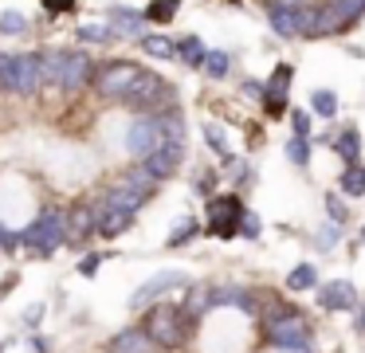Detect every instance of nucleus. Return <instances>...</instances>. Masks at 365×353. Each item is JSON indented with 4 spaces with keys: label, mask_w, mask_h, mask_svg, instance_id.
Instances as JSON below:
<instances>
[{
    "label": "nucleus",
    "mask_w": 365,
    "mask_h": 353,
    "mask_svg": "<svg viewBox=\"0 0 365 353\" xmlns=\"http://www.w3.org/2000/svg\"><path fill=\"white\" fill-rule=\"evenodd\" d=\"M134 224V212H118V208H106V216L98 220V235H106V240H114V235H122L126 227Z\"/></svg>",
    "instance_id": "412c9836"
},
{
    "label": "nucleus",
    "mask_w": 365,
    "mask_h": 353,
    "mask_svg": "<svg viewBox=\"0 0 365 353\" xmlns=\"http://www.w3.org/2000/svg\"><path fill=\"white\" fill-rule=\"evenodd\" d=\"M240 232L255 240V235H259V216H255V212H244V220H240Z\"/></svg>",
    "instance_id": "4c0bfd02"
},
{
    "label": "nucleus",
    "mask_w": 365,
    "mask_h": 353,
    "mask_svg": "<svg viewBox=\"0 0 365 353\" xmlns=\"http://www.w3.org/2000/svg\"><path fill=\"white\" fill-rule=\"evenodd\" d=\"M24 28H28L24 12H4L0 16V36H20Z\"/></svg>",
    "instance_id": "2f4dec72"
},
{
    "label": "nucleus",
    "mask_w": 365,
    "mask_h": 353,
    "mask_svg": "<svg viewBox=\"0 0 365 353\" xmlns=\"http://www.w3.org/2000/svg\"><path fill=\"white\" fill-rule=\"evenodd\" d=\"M326 212H330V220H334V224H346V220H349V212H346V204H341L338 200V196H326Z\"/></svg>",
    "instance_id": "f704fd0d"
},
{
    "label": "nucleus",
    "mask_w": 365,
    "mask_h": 353,
    "mask_svg": "<svg viewBox=\"0 0 365 353\" xmlns=\"http://www.w3.org/2000/svg\"><path fill=\"white\" fill-rule=\"evenodd\" d=\"M79 39L83 44H110V39H118V31H114V24H79Z\"/></svg>",
    "instance_id": "393cba45"
},
{
    "label": "nucleus",
    "mask_w": 365,
    "mask_h": 353,
    "mask_svg": "<svg viewBox=\"0 0 365 353\" xmlns=\"http://www.w3.org/2000/svg\"><path fill=\"white\" fill-rule=\"evenodd\" d=\"M142 51L153 55V59H177V44L169 36H142Z\"/></svg>",
    "instance_id": "5701e85b"
},
{
    "label": "nucleus",
    "mask_w": 365,
    "mask_h": 353,
    "mask_svg": "<svg viewBox=\"0 0 365 353\" xmlns=\"http://www.w3.org/2000/svg\"><path fill=\"white\" fill-rule=\"evenodd\" d=\"M310 106H314L322 118H334V114H338V98H334L330 91H314V98H310Z\"/></svg>",
    "instance_id": "7c9ffc66"
},
{
    "label": "nucleus",
    "mask_w": 365,
    "mask_h": 353,
    "mask_svg": "<svg viewBox=\"0 0 365 353\" xmlns=\"http://www.w3.org/2000/svg\"><path fill=\"white\" fill-rule=\"evenodd\" d=\"M334 149H338L341 157H346L349 165L357 161V153H361V138H357V130H341L338 141H334Z\"/></svg>",
    "instance_id": "cd10ccee"
},
{
    "label": "nucleus",
    "mask_w": 365,
    "mask_h": 353,
    "mask_svg": "<svg viewBox=\"0 0 365 353\" xmlns=\"http://www.w3.org/2000/svg\"><path fill=\"white\" fill-rule=\"evenodd\" d=\"M244 204L240 196H212L208 200V232L220 235V240H232L240 235V220H244Z\"/></svg>",
    "instance_id": "6e6552de"
},
{
    "label": "nucleus",
    "mask_w": 365,
    "mask_h": 353,
    "mask_svg": "<svg viewBox=\"0 0 365 353\" xmlns=\"http://www.w3.org/2000/svg\"><path fill=\"white\" fill-rule=\"evenodd\" d=\"M165 141H169V133H165V126H161L158 114L138 118V122L126 130V149H130V157H134V161H145V157L158 153Z\"/></svg>",
    "instance_id": "39448f33"
},
{
    "label": "nucleus",
    "mask_w": 365,
    "mask_h": 353,
    "mask_svg": "<svg viewBox=\"0 0 365 353\" xmlns=\"http://www.w3.org/2000/svg\"><path fill=\"white\" fill-rule=\"evenodd\" d=\"M91 75H95V63H91V55L67 51V67H63V83H59V91L79 94L83 86H91Z\"/></svg>",
    "instance_id": "9d476101"
},
{
    "label": "nucleus",
    "mask_w": 365,
    "mask_h": 353,
    "mask_svg": "<svg viewBox=\"0 0 365 353\" xmlns=\"http://www.w3.org/2000/svg\"><path fill=\"white\" fill-rule=\"evenodd\" d=\"M322 306H326V310H354V306H357L354 282L338 279V282H330V287H322Z\"/></svg>",
    "instance_id": "4468645a"
},
{
    "label": "nucleus",
    "mask_w": 365,
    "mask_h": 353,
    "mask_svg": "<svg viewBox=\"0 0 365 353\" xmlns=\"http://www.w3.org/2000/svg\"><path fill=\"white\" fill-rule=\"evenodd\" d=\"M122 102L134 106V110H142V114H161V110L173 106V86H169L161 75H153V71H142L138 83L130 86V94Z\"/></svg>",
    "instance_id": "7ed1b4c3"
},
{
    "label": "nucleus",
    "mask_w": 365,
    "mask_h": 353,
    "mask_svg": "<svg viewBox=\"0 0 365 353\" xmlns=\"http://www.w3.org/2000/svg\"><path fill=\"white\" fill-rule=\"evenodd\" d=\"M302 8V4H299ZM299 8H279V4H267V24H271V31L275 36H283V39H294L299 36Z\"/></svg>",
    "instance_id": "2eb2a0df"
},
{
    "label": "nucleus",
    "mask_w": 365,
    "mask_h": 353,
    "mask_svg": "<svg viewBox=\"0 0 365 353\" xmlns=\"http://www.w3.org/2000/svg\"><path fill=\"white\" fill-rule=\"evenodd\" d=\"M291 126H294V138H310V114L294 110V114H291Z\"/></svg>",
    "instance_id": "e433bc0d"
},
{
    "label": "nucleus",
    "mask_w": 365,
    "mask_h": 353,
    "mask_svg": "<svg viewBox=\"0 0 365 353\" xmlns=\"http://www.w3.org/2000/svg\"><path fill=\"white\" fill-rule=\"evenodd\" d=\"M365 12V0H330V4L318 8V20H314V36H334V31H346L361 20Z\"/></svg>",
    "instance_id": "423d86ee"
},
{
    "label": "nucleus",
    "mask_w": 365,
    "mask_h": 353,
    "mask_svg": "<svg viewBox=\"0 0 365 353\" xmlns=\"http://www.w3.org/2000/svg\"><path fill=\"white\" fill-rule=\"evenodd\" d=\"M63 67H67V51H43L40 55L43 86H59V83H63Z\"/></svg>",
    "instance_id": "6ab92c4d"
},
{
    "label": "nucleus",
    "mask_w": 365,
    "mask_h": 353,
    "mask_svg": "<svg viewBox=\"0 0 365 353\" xmlns=\"http://www.w3.org/2000/svg\"><path fill=\"white\" fill-rule=\"evenodd\" d=\"M185 161V145H181V138H169L165 145L158 149V153H150L145 157V165H150V173L158 180H165V177H173L177 173V165Z\"/></svg>",
    "instance_id": "1a4fd4ad"
},
{
    "label": "nucleus",
    "mask_w": 365,
    "mask_h": 353,
    "mask_svg": "<svg viewBox=\"0 0 365 353\" xmlns=\"http://www.w3.org/2000/svg\"><path fill=\"white\" fill-rule=\"evenodd\" d=\"M287 287L291 290H314L318 287V271L310 263H299L291 275H287Z\"/></svg>",
    "instance_id": "bb28decb"
},
{
    "label": "nucleus",
    "mask_w": 365,
    "mask_h": 353,
    "mask_svg": "<svg viewBox=\"0 0 365 353\" xmlns=\"http://www.w3.org/2000/svg\"><path fill=\"white\" fill-rule=\"evenodd\" d=\"M177 51H181V59L189 63V67H205V59H208L205 44H200L197 36H185L181 44H177Z\"/></svg>",
    "instance_id": "a878e982"
},
{
    "label": "nucleus",
    "mask_w": 365,
    "mask_h": 353,
    "mask_svg": "<svg viewBox=\"0 0 365 353\" xmlns=\"http://www.w3.org/2000/svg\"><path fill=\"white\" fill-rule=\"evenodd\" d=\"M192 235H197V220L192 216H185L181 224L173 227V232H169V247H181V243H189Z\"/></svg>",
    "instance_id": "c756f323"
},
{
    "label": "nucleus",
    "mask_w": 365,
    "mask_h": 353,
    "mask_svg": "<svg viewBox=\"0 0 365 353\" xmlns=\"http://www.w3.org/2000/svg\"><path fill=\"white\" fill-rule=\"evenodd\" d=\"M138 75H142V67H138V63L118 59V63H106V67L98 71L95 86H98V94H103L106 102H122L130 94V86L138 83Z\"/></svg>",
    "instance_id": "0eeeda50"
},
{
    "label": "nucleus",
    "mask_w": 365,
    "mask_h": 353,
    "mask_svg": "<svg viewBox=\"0 0 365 353\" xmlns=\"http://www.w3.org/2000/svg\"><path fill=\"white\" fill-rule=\"evenodd\" d=\"M208 306H212V290H208V287H192L189 298H185V306H181V314L192 322V318H200Z\"/></svg>",
    "instance_id": "4be33fe9"
},
{
    "label": "nucleus",
    "mask_w": 365,
    "mask_h": 353,
    "mask_svg": "<svg viewBox=\"0 0 365 353\" xmlns=\"http://www.w3.org/2000/svg\"><path fill=\"white\" fill-rule=\"evenodd\" d=\"M16 243L36 247V255H51L59 243H67V212L56 208V204H48V208H43L40 216L16 235Z\"/></svg>",
    "instance_id": "f257e3e1"
},
{
    "label": "nucleus",
    "mask_w": 365,
    "mask_h": 353,
    "mask_svg": "<svg viewBox=\"0 0 365 353\" xmlns=\"http://www.w3.org/2000/svg\"><path fill=\"white\" fill-rule=\"evenodd\" d=\"M181 271H161V275H153L150 282H145V287H138L134 290V298H130V306H134V310H145V306L153 302V298H161L165 295V290H173V287H181Z\"/></svg>",
    "instance_id": "9b49d317"
},
{
    "label": "nucleus",
    "mask_w": 365,
    "mask_h": 353,
    "mask_svg": "<svg viewBox=\"0 0 365 353\" xmlns=\"http://www.w3.org/2000/svg\"><path fill=\"white\" fill-rule=\"evenodd\" d=\"M95 232H98V216L91 204H79V208L67 212V243H87Z\"/></svg>",
    "instance_id": "f8f14e48"
},
{
    "label": "nucleus",
    "mask_w": 365,
    "mask_h": 353,
    "mask_svg": "<svg viewBox=\"0 0 365 353\" xmlns=\"http://www.w3.org/2000/svg\"><path fill=\"white\" fill-rule=\"evenodd\" d=\"M205 71H208L212 78H224V75H228V55H224V51H208Z\"/></svg>",
    "instance_id": "473e14b6"
},
{
    "label": "nucleus",
    "mask_w": 365,
    "mask_h": 353,
    "mask_svg": "<svg viewBox=\"0 0 365 353\" xmlns=\"http://www.w3.org/2000/svg\"><path fill=\"white\" fill-rule=\"evenodd\" d=\"M122 185H130L134 193H142V196H153V193H158V185H161V180L150 173V165H145V161H138L134 169H130L126 177H122Z\"/></svg>",
    "instance_id": "a211bd4d"
},
{
    "label": "nucleus",
    "mask_w": 365,
    "mask_h": 353,
    "mask_svg": "<svg viewBox=\"0 0 365 353\" xmlns=\"http://www.w3.org/2000/svg\"><path fill=\"white\" fill-rule=\"evenodd\" d=\"M212 180H216V177H212V173H205V177H200V180H197V193H208V188H212Z\"/></svg>",
    "instance_id": "a19ab883"
},
{
    "label": "nucleus",
    "mask_w": 365,
    "mask_h": 353,
    "mask_svg": "<svg viewBox=\"0 0 365 353\" xmlns=\"http://www.w3.org/2000/svg\"><path fill=\"white\" fill-rule=\"evenodd\" d=\"M142 329L153 337V345L173 349V345L185 337V314H181V306H153V310L145 314V326Z\"/></svg>",
    "instance_id": "20e7f679"
},
{
    "label": "nucleus",
    "mask_w": 365,
    "mask_h": 353,
    "mask_svg": "<svg viewBox=\"0 0 365 353\" xmlns=\"http://www.w3.org/2000/svg\"><path fill=\"white\" fill-rule=\"evenodd\" d=\"M341 193L346 196H365V165H346V173H341Z\"/></svg>",
    "instance_id": "b1692460"
},
{
    "label": "nucleus",
    "mask_w": 365,
    "mask_h": 353,
    "mask_svg": "<svg viewBox=\"0 0 365 353\" xmlns=\"http://www.w3.org/2000/svg\"><path fill=\"white\" fill-rule=\"evenodd\" d=\"M0 91H4V83H0Z\"/></svg>",
    "instance_id": "79ce46f5"
},
{
    "label": "nucleus",
    "mask_w": 365,
    "mask_h": 353,
    "mask_svg": "<svg viewBox=\"0 0 365 353\" xmlns=\"http://www.w3.org/2000/svg\"><path fill=\"white\" fill-rule=\"evenodd\" d=\"M0 83L4 91L12 94H36L43 86V75H40V55L36 51H4L0 55Z\"/></svg>",
    "instance_id": "f03ea898"
},
{
    "label": "nucleus",
    "mask_w": 365,
    "mask_h": 353,
    "mask_svg": "<svg viewBox=\"0 0 365 353\" xmlns=\"http://www.w3.org/2000/svg\"><path fill=\"white\" fill-rule=\"evenodd\" d=\"M106 204H110V208H118V212H138V208L145 204V196L134 193L130 185H122V180H118V185L106 193Z\"/></svg>",
    "instance_id": "aec40b11"
},
{
    "label": "nucleus",
    "mask_w": 365,
    "mask_h": 353,
    "mask_svg": "<svg viewBox=\"0 0 365 353\" xmlns=\"http://www.w3.org/2000/svg\"><path fill=\"white\" fill-rule=\"evenodd\" d=\"M110 353H153V337L145 334V329H122V334L114 337Z\"/></svg>",
    "instance_id": "dca6fc26"
},
{
    "label": "nucleus",
    "mask_w": 365,
    "mask_h": 353,
    "mask_svg": "<svg viewBox=\"0 0 365 353\" xmlns=\"http://www.w3.org/2000/svg\"><path fill=\"white\" fill-rule=\"evenodd\" d=\"M71 4H75V0H43V8H48L51 16H56V12H67Z\"/></svg>",
    "instance_id": "58836bf2"
},
{
    "label": "nucleus",
    "mask_w": 365,
    "mask_h": 353,
    "mask_svg": "<svg viewBox=\"0 0 365 353\" xmlns=\"http://www.w3.org/2000/svg\"><path fill=\"white\" fill-rule=\"evenodd\" d=\"M110 24H114V31L118 36H138L142 39L145 36V12H130V8H110Z\"/></svg>",
    "instance_id": "f3484780"
},
{
    "label": "nucleus",
    "mask_w": 365,
    "mask_h": 353,
    "mask_svg": "<svg viewBox=\"0 0 365 353\" xmlns=\"http://www.w3.org/2000/svg\"><path fill=\"white\" fill-rule=\"evenodd\" d=\"M287 83H291V67H287V63H279V67H275V78H271L267 94H263V106H267V114H283V110H287Z\"/></svg>",
    "instance_id": "ddd939ff"
},
{
    "label": "nucleus",
    "mask_w": 365,
    "mask_h": 353,
    "mask_svg": "<svg viewBox=\"0 0 365 353\" xmlns=\"http://www.w3.org/2000/svg\"><path fill=\"white\" fill-rule=\"evenodd\" d=\"M287 157H291L294 165H307L310 161V141L307 138H294L291 145H287Z\"/></svg>",
    "instance_id": "72a5a7b5"
},
{
    "label": "nucleus",
    "mask_w": 365,
    "mask_h": 353,
    "mask_svg": "<svg viewBox=\"0 0 365 353\" xmlns=\"http://www.w3.org/2000/svg\"><path fill=\"white\" fill-rule=\"evenodd\" d=\"M181 8V0H153L150 8H145V20L150 24H169V16Z\"/></svg>",
    "instance_id": "c85d7f7f"
},
{
    "label": "nucleus",
    "mask_w": 365,
    "mask_h": 353,
    "mask_svg": "<svg viewBox=\"0 0 365 353\" xmlns=\"http://www.w3.org/2000/svg\"><path fill=\"white\" fill-rule=\"evenodd\" d=\"M98 263H103V255H87V259H83V275H95Z\"/></svg>",
    "instance_id": "ea45409f"
},
{
    "label": "nucleus",
    "mask_w": 365,
    "mask_h": 353,
    "mask_svg": "<svg viewBox=\"0 0 365 353\" xmlns=\"http://www.w3.org/2000/svg\"><path fill=\"white\" fill-rule=\"evenodd\" d=\"M205 138L212 141V149H216L220 157H228V141H224V130H220V126H205Z\"/></svg>",
    "instance_id": "c9c22d12"
}]
</instances>
